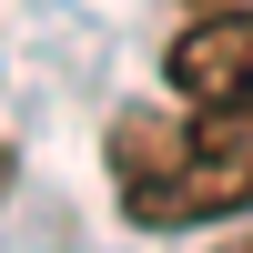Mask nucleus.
I'll list each match as a JSON object with an SVG mask.
<instances>
[{"mask_svg":"<svg viewBox=\"0 0 253 253\" xmlns=\"http://www.w3.org/2000/svg\"><path fill=\"white\" fill-rule=\"evenodd\" d=\"M112 172L142 233L253 213V101H193V122H122Z\"/></svg>","mask_w":253,"mask_h":253,"instance_id":"nucleus-1","label":"nucleus"},{"mask_svg":"<svg viewBox=\"0 0 253 253\" xmlns=\"http://www.w3.org/2000/svg\"><path fill=\"white\" fill-rule=\"evenodd\" d=\"M193 10H213V0H193Z\"/></svg>","mask_w":253,"mask_h":253,"instance_id":"nucleus-3","label":"nucleus"},{"mask_svg":"<svg viewBox=\"0 0 253 253\" xmlns=\"http://www.w3.org/2000/svg\"><path fill=\"white\" fill-rule=\"evenodd\" d=\"M182 112L193 101H253V0H213V10L182 20V41L162 51Z\"/></svg>","mask_w":253,"mask_h":253,"instance_id":"nucleus-2","label":"nucleus"}]
</instances>
